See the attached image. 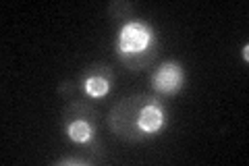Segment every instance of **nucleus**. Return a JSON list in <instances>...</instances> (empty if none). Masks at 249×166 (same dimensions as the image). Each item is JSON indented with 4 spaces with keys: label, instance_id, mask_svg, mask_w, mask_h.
<instances>
[{
    "label": "nucleus",
    "instance_id": "obj_1",
    "mask_svg": "<svg viewBox=\"0 0 249 166\" xmlns=\"http://www.w3.org/2000/svg\"><path fill=\"white\" fill-rule=\"evenodd\" d=\"M150 29H147L143 23H129L124 25L121 31V52L124 54H137V52H143L150 44Z\"/></svg>",
    "mask_w": 249,
    "mask_h": 166
},
{
    "label": "nucleus",
    "instance_id": "obj_2",
    "mask_svg": "<svg viewBox=\"0 0 249 166\" xmlns=\"http://www.w3.org/2000/svg\"><path fill=\"white\" fill-rule=\"evenodd\" d=\"M181 83H183V73H181V69H178V65H164L154 75L156 90H160L164 93L177 92L181 88Z\"/></svg>",
    "mask_w": 249,
    "mask_h": 166
},
{
    "label": "nucleus",
    "instance_id": "obj_3",
    "mask_svg": "<svg viewBox=\"0 0 249 166\" xmlns=\"http://www.w3.org/2000/svg\"><path fill=\"white\" fill-rule=\"evenodd\" d=\"M162 123H164V114H162V110L158 106H145L142 112H139V118H137V125L139 129L145 131V133H154L162 127Z\"/></svg>",
    "mask_w": 249,
    "mask_h": 166
},
{
    "label": "nucleus",
    "instance_id": "obj_4",
    "mask_svg": "<svg viewBox=\"0 0 249 166\" xmlns=\"http://www.w3.org/2000/svg\"><path fill=\"white\" fill-rule=\"evenodd\" d=\"M93 135V129L88 121H75L69 125V137L73 141H88Z\"/></svg>",
    "mask_w": 249,
    "mask_h": 166
},
{
    "label": "nucleus",
    "instance_id": "obj_5",
    "mask_svg": "<svg viewBox=\"0 0 249 166\" xmlns=\"http://www.w3.org/2000/svg\"><path fill=\"white\" fill-rule=\"evenodd\" d=\"M108 90H110V83H108L104 77H89L88 81H85V92H88L89 96H93V98L104 96Z\"/></svg>",
    "mask_w": 249,
    "mask_h": 166
}]
</instances>
